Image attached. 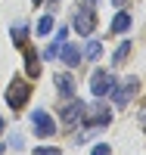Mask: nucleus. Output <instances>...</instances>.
Returning a JSON list of instances; mask_svg holds the SVG:
<instances>
[{
  "label": "nucleus",
  "mask_w": 146,
  "mask_h": 155,
  "mask_svg": "<svg viewBox=\"0 0 146 155\" xmlns=\"http://www.w3.org/2000/svg\"><path fill=\"white\" fill-rule=\"evenodd\" d=\"M131 22H134V19H131V12H118V16L112 19V34H124V31L131 28Z\"/></svg>",
  "instance_id": "nucleus-11"
},
{
  "label": "nucleus",
  "mask_w": 146,
  "mask_h": 155,
  "mask_svg": "<svg viewBox=\"0 0 146 155\" xmlns=\"http://www.w3.org/2000/svg\"><path fill=\"white\" fill-rule=\"evenodd\" d=\"M84 112H90V115H87V121L93 124V127H103V124H109V121H112V112L106 109V106H90V109H84Z\"/></svg>",
  "instance_id": "nucleus-8"
},
{
  "label": "nucleus",
  "mask_w": 146,
  "mask_h": 155,
  "mask_svg": "<svg viewBox=\"0 0 146 155\" xmlns=\"http://www.w3.org/2000/svg\"><path fill=\"white\" fill-rule=\"evenodd\" d=\"M56 56L62 59V65H69V68H75V65H78V62H81V50H78L75 44H62Z\"/></svg>",
  "instance_id": "nucleus-7"
},
{
  "label": "nucleus",
  "mask_w": 146,
  "mask_h": 155,
  "mask_svg": "<svg viewBox=\"0 0 146 155\" xmlns=\"http://www.w3.org/2000/svg\"><path fill=\"white\" fill-rule=\"evenodd\" d=\"M115 87H118L115 74H112V71H106V68H97L93 78H90V90H93V96H97V99L112 96V90H115Z\"/></svg>",
  "instance_id": "nucleus-1"
},
{
  "label": "nucleus",
  "mask_w": 146,
  "mask_h": 155,
  "mask_svg": "<svg viewBox=\"0 0 146 155\" xmlns=\"http://www.w3.org/2000/svg\"><path fill=\"white\" fill-rule=\"evenodd\" d=\"M72 22H75V31L78 34H90L97 28V12H93V6L90 3H81V6H75V12H72Z\"/></svg>",
  "instance_id": "nucleus-3"
},
{
  "label": "nucleus",
  "mask_w": 146,
  "mask_h": 155,
  "mask_svg": "<svg viewBox=\"0 0 146 155\" xmlns=\"http://www.w3.org/2000/svg\"><path fill=\"white\" fill-rule=\"evenodd\" d=\"M127 53H131V41H121V47L115 50V56H112V62H115V65H121V62L127 59Z\"/></svg>",
  "instance_id": "nucleus-14"
},
{
  "label": "nucleus",
  "mask_w": 146,
  "mask_h": 155,
  "mask_svg": "<svg viewBox=\"0 0 146 155\" xmlns=\"http://www.w3.org/2000/svg\"><path fill=\"white\" fill-rule=\"evenodd\" d=\"M9 34H12V41H16V47H25V37H28V25L25 22H16L9 28Z\"/></svg>",
  "instance_id": "nucleus-12"
},
{
  "label": "nucleus",
  "mask_w": 146,
  "mask_h": 155,
  "mask_svg": "<svg viewBox=\"0 0 146 155\" xmlns=\"http://www.w3.org/2000/svg\"><path fill=\"white\" fill-rule=\"evenodd\" d=\"M50 31H53V16H44L41 22H37V34L44 37V34H50Z\"/></svg>",
  "instance_id": "nucleus-15"
},
{
  "label": "nucleus",
  "mask_w": 146,
  "mask_h": 155,
  "mask_svg": "<svg viewBox=\"0 0 146 155\" xmlns=\"http://www.w3.org/2000/svg\"><path fill=\"white\" fill-rule=\"evenodd\" d=\"M22 50H25V71H28L31 78H37L41 74V59H37V53L28 50V47H22Z\"/></svg>",
  "instance_id": "nucleus-9"
},
{
  "label": "nucleus",
  "mask_w": 146,
  "mask_h": 155,
  "mask_svg": "<svg viewBox=\"0 0 146 155\" xmlns=\"http://www.w3.org/2000/svg\"><path fill=\"white\" fill-rule=\"evenodd\" d=\"M90 155H109V146L100 143V146H93V152H90Z\"/></svg>",
  "instance_id": "nucleus-18"
},
{
  "label": "nucleus",
  "mask_w": 146,
  "mask_h": 155,
  "mask_svg": "<svg viewBox=\"0 0 146 155\" xmlns=\"http://www.w3.org/2000/svg\"><path fill=\"white\" fill-rule=\"evenodd\" d=\"M3 124H6V121H3V115H0V134H3Z\"/></svg>",
  "instance_id": "nucleus-21"
},
{
  "label": "nucleus",
  "mask_w": 146,
  "mask_h": 155,
  "mask_svg": "<svg viewBox=\"0 0 146 155\" xmlns=\"http://www.w3.org/2000/svg\"><path fill=\"white\" fill-rule=\"evenodd\" d=\"M137 87H140V81H137L134 74H131L124 84H118V87L112 90V99H115V106H127V102H131V96L137 93Z\"/></svg>",
  "instance_id": "nucleus-5"
},
{
  "label": "nucleus",
  "mask_w": 146,
  "mask_h": 155,
  "mask_svg": "<svg viewBox=\"0 0 146 155\" xmlns=\"http://www.w3.org/2000/svg\"><path fill=\"white\" fill-rule=\"evenodd\" d=\"M37 3H41V0H34V6H37Z\"/></svg>",
  "instance_id": "nucleus-24"
},
{
  "label": "nucleus",
  "mask_w": 146,
  "mask_h": 155,
  "mask_svg": "<svg viewBox=\"0 0 146 155\" xmlns=\"http://www.w3.org/2000/svg\"><path fill=\"white\" fill-rule=\"evenodd\" d=\"M22 146H25V143H22V137H19V134H12V149H22Z\"/></svg>",
  "instance_id": "nucleus-20"
},
{
  "label": "nucleus",
  "mask_w": 146,
  "mask_h": 155,
  "mask_svg": "<svg viewBox=\"0 0 146 155\" xmlns=\"http://www.w3.org/2000/svg\"><path fill=\"white\" fill-rule=\"evenodd\" d=\"M56 90H59V96L69 99V96L75 93V78H72V74H56Z\"/></svg>",
  "instance_id": "nucleus-10"
},
{
  "label": "nucleus",
  "mask_w": 146,
  "mask_h": 155,
  "mask_svg": "<svg viewBox=\"0 0 146 155\" xmlns=\"http://www.w3.org/2000/svg\"><path fill=\"white\" fill-rule=\"evenodd\" d=\"M31 127H34V134H37V137H53V134H56V121H53L44 109L31 112Z\"/></svg>",
  "instance_id": "nucleus-4"
},
{
  "label": "nucleus",
  "mask_w": 146,
  "mask_h": 155,
  "mask_svg": "<svg viewBox=\"0 0 146 155\" xmlns=\"http://www.w3.org/2000/svg\"><path fill=\"white\" fill-rule=\"evenodd\" d=\"M65 34H69V28H59V31H56V37H53V41H56V44H65Z\"/></svg>",
  "instance_id": "nucleus-19"
},
{
  "label": "nucleus",
  "mask_w": 146,
  "mask_h": 155,
  "mask_svg": "<svg viewBox=\"0 0 146 155\" xmlns=\"http://www.w3.org/2000/svg\"><path fill=\"white\" fill-rule=\"evenodd\" d=\"M100 53H103V44H100V41H87V47H84V59L97 62V59H100Z\"/></svg>",
  "instance_id": "nucleus-13"
},
{
  "label": "nucleus",
  "mask_w": 146,
  "mask_h": 155,
  "mask_svg": "<svg viewBox=\"0 0 146 155\" xmlns=\"http://www.w3.org/2000/svg\"><path fill=\"white\" fill-rule=\"evenodd\" d=\"M53 3H59V0H53Z\"/></svg>",
  "instance_id": "nucleus-25"
},
{
  "label": "nucleus",
  "mask_w": 146,
  "mask_h": 155,
  "mask_svg": "<svg viewBox=\"0 0 146 155\" xmlns=\"http://www.w3.org/2000/svg\"><path fill=\"white\" fill-rule=\"evenodd\" d=\"M84 3H90V6H97V3H100V0H84Z\"/></svg>",
  "instance_id": "nucleus-22"
},
{
  "label": "nucleus",
  "mask_w": 146,
  "mask_h": 155,
  "mask_svg": "<svg viewBox=\"0 0 146 155\" xmlns=\"http://www.w3.org/2000/svg\"><path fill=\"white\" fill-rule=\"evenodd\" d=\"M59 47H62V44H56V41H53V44H50V47L44 50V59H56V53H59Z\"/></svg>",
  "instance_id": "nucleus-16"
},
{
  "label": "nucleus",
  "mask_w": 146,
  "mask_h": 155,
  "mask_svg": "<svg viewBox=\"0 0 146 155\" xmlns=\"http://www.w3.org/2000/svg\"><path fill=\"white\" fill-rule=\"evenodd\" d=\"M28 96H31V87L25 84L22 78H12V81H9V87H6V102H9V109H12V112L25 109Z\"/></svg>",
  "instance_id": "nucleus-2"
},
{
  "label": "nucleus",
  "mask_w": 146,
  "mask_h": 155,
  "mask_svg": "<svg viewBox=\"0 0 146 155\" xmlns=\"http://www.w3.org/2000/svg\"><path fill=\"white\" fill-rule=\"evenodd\" d=\"M84 109H87V106H84L81 99H72L69 106H65V109L59 112V115H62V124H65V127H72V124H78V121H81V115H84Z\"/></svg>",
  "instance_id": "nucleus-6"
},
{
  "label": "nucleus",
  "mask_w": 146,
  "mask_h": 155,
  "mask_svg": "<svg viewBox=\"0 0 146 155\" xmlns=\"http://www.w3.org/2000/svg\"><path fill=\"white\" fill-rule=\"evenodd\" d=\"M34 155H62L56 146H41V149H34Z\"/></svg>",
  "instance_id": "nucleus-17"
},
{
  "label": "nucleus",
  "mask_w": 146,
  "mask_h": 155,
  "mask_svg": "<svg viewBox=\"0 0 146 155\" xmlns=\"http://www.w3.org/2000/svg\"><path fill=\"white\" fill-rule=\"evenodd\" d=\"M112 3H115V6H121V3H124V0H112Z\"/></svg>",
  "instance_id": "nucleus-23"
}]
</instances>
